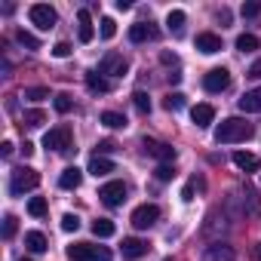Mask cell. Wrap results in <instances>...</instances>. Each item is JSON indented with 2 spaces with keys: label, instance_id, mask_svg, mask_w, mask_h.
I'll use <instances>...</instances> for the list:
<instances>
[{
  "label": "cell",
  "instance_id": "11",
  "mask_svg": "<svg viewBox=\"0 0 261 261\" xmlns=\"http://www.w3.org/2000/svg\"><path fill=\"white\" fill-rule=\"evenodd\" d=\"M200 258H203V261H233V249H230L227 243H212V246L203 249Z\"/></svg>",
  "mask_w": 261,
  "mask_h": 261
},
{
  "label": "cell",
  "instance_id": "34",
  "mask_svg": "<svg viewBox=\"0 0 261 261\" xmlns=\"http://www.w3.org/2000/svg\"><path fill=\"white\" fill-rule=\"evenodd\" d=\"M43 120H46V114L43 111H25V126H43Z\"/></svg>",
  "mask_w": 261,
  "mask_h": 261
},
{
  "label": "cell",
  "instance_id": "48",
  "mask_svg": "<svg viewBox=\"0 0 261 261\" xmlns=\"http://www.w3.org/2000/svg\"><path fill=\"white\" fill-rule=\"evenodd\" d=\"M163 261H172V258H163Z\"/></svg>",
  "mask_w": 261,
  "mask_h": 261
},
{
  "label": "cell",
  "instance_id": "39",
  "mask_svg": "<svg viewBox=\"0 0 261 261\" xmlns=\"http://www.w3.org/2000/svg\"><path fill=\"white\" fill-rule=\"evenodd\" d=\"M172 175H175V172H172L169 163H160V166H157V178H160V181H169Z\"/></svg>",
  "mask_w": 261,
  "mask_h": 261
},
{
  "label": "cell",
  "instance_id": "29",
  "mask_svg": "<svg viewBox=\"0 0 261 261\" xmlns=\"http://www.w3.org/2000/svg\"><path fill=\"white\" fill-rule=\"evenodd\" d=\"M163 108H166V111H181V108H185V95H181V92H169V95L163 98Z\"/></svg>",
  "mask_w": 261,
  "mask_h": 261
},
{
  "label": "cell",
  "instance_id": "24",
  "mask_svg": "<svg viewBox=\"0 0 261 261\" xmlns=\"http://www.w3.org/2000/svg\"><path fill=\"white\" fill-rule=\"evenodd\" d=\"M114 230H117V227H114V221H108V218H95V221H92V233L101 237V240H105V237H114Z\"/></svg>",
  "mask_w": 261,
  "mask_h": 261
},
{
  "label": "cell",
  "instance_id": "14",
  "mask_svg": "<svg viewBox=\"0 0 261 261\" xmlns=\"http://www.w3.org/2000/svg\"><path fill=\"white\" fill-rule=\"evenodd\" d=\"M191 120H194L200 129H206V126H212V120H215V108H212V105H197V108H191Z\"/></svg>",
  "mask_w": 261,
  "mask_h": 261
},
{
  "label": "cell",
  "instance_id": "33",
  "mask_svg": "<svg viewBox=\"0 0 261 261\" xmlns=\"http://www.w3.org/2000/svg\"><path fill=\"white\" fill-rule=\"evenodd\" d=\"M16 230H19V218H16V215H7V218H4V240H13Z\"/></svg>",
  "mask_w": 261,
  "mask_h": 261
},
{
  "label": "cell",
  "instance_id": "26",
  "mask_svg": "<svg viewBox=\"0 0 261 261\" xmlns=\"http://www.w3.org/2000/svg\"><path fill=\"white\" fill-rule=\"evenodd\" d=\"M16 40H19L25 49H40V40H37L31 31H25V28H19V31H16Z\"/></svg>",
  "mask_w": 261,
  "mask_h": 261
},
{
  "label": "cell",
  "instance_id": "32",
  "mask_svg": "<svg viewBox=\"0 0 261 261\" xmlns=\"http://www.w3.org/2000/svg\"><path fill=\"white\" fill-rule=\"evenodd\" d=\"M25 98L28 101H43V98H49V89L46 86H31V89H25Z\"/></svg>",
  "mask_w": 261,
  "mask_h": 261
},
{
  "label": "cell",
  "instance_id": "7",
  "mask_svg": "<svg viewBox=\"0 0 261 261\" xmlns=\"http://www.w3.org/2000/svg\"><path fill=\"white\" fill-rule=\"evenodd\" d=\"M98 74H111V77H123L126 74V59L120 53H105L101 65H98Z\"/></svg>",
  "mask_w": 261,
  "mask_h": 261
},
{
  "label": "cell",
  "instance_id": "36",
  "mask_svg": "<svg viewBox=\"0 0 261 261\" xmlns=\"http://www.w3.org/2000/svg\"><path fill=\"white\" fill-rule=\"evenodd\" d=\"M77 227H80V218H77V215H71V212H68V215H65V218H62V230H68V233H74V230H77Z\"/></svg>",
  "mask_w": 261,
  "mask_h": 261
},
{
  "label": "cell",
  "instance_id": "35",
  "mask_svg": "<svg viewBox=\"0 0 261 261\" xmlns=\"http://www.w3.org/2000/svg\"><path fill=\"white\" fill-rule=\"evenodd\" d=\"M114 34H117V22H114V19H101V37L111 40Z\"/></svg>",
  "mask_w": 261,
  "mask_h": 261
},
{
  "label": "cell",
  "instance_id": "44",
  "mask_svg": "<svg viewBox=\"0 0 261 261\" xmlns=\"http://www.w3.org/2000/svg\"><path fill=\"white\" fill-rule=\"evenodd\" d=\"M0 154H4V157H13V142H4V145H0Z\"/></svg>",
  "mask_w": 261,
  "mask_h": 261
},
{
  "label": "cell",
  "instance_id": "4",
  "mask_svg": "<svg viewBox=\"0 0 261 261\" xmlns=\"http://www.w3.org/2000/svg\"><path fill=\"white\" fill-rule=\"evenodd\" d=\"M43 145L59 151V154H68L71 151V129L68 126H59V129H49V133L43 136Z\"/></svg>",
  "mask_w": 261,
  "mask_h": 261
},
{
  "label": "cell",
  "instance_id": "23",
  "mask_svg": "<svg viewBox=\"0 0 261 261\" xmlns=\"http://www.w3.org/2000/svg\"><path fill=\"white\" fill-rule=\"evenodd\" d=\"M25 246H28L31 252H46V237H43L40 230H28V233H25Z\"/></svg>",
  "mask_w": 261,
  "mask_h": 261
},
{
  "label": "cell",
  "instance_id": "1",
  "mask_svg": "<svg viewBox=\"0 0 261 261\" xmlns=\"http://www.w3.org/2000/svg\"><path fill=\"white\" fill-rule=\"evenodd\" d=\"M252 136V126L240 117H227L218 129H215V142L218 145H233V142H246Z\"/></svg>",
  "mask_w": 261,
  "mask_h": 261
},
{
  "label": "cell",
  "instance_id": "41",
  "mask_svg": "<svg viewBox=\"0 0 261 261\" xmlns=\"http://www.w3.org/2000/svg\"><path fill=\"white\" fill-rule=\"evenodd\" d=\"M246 77H255V80L261 77V59H255V62H252V68H249V74H246Z\"/></svg>",
  "mask_w": 261,
  "mask_h": 261
},
{
  "label": "cell",
  "instance_id": "12",
  "mask_svg": "<svg viewBox=\"0 0 261 261\" xmlns=\"http://www.w3.org/2000/svg\"><path fill=\"white\" fill-rule=\"evenodd\" d=\"M148 249H151V246H148L145 240H139V237H126V240H123V258H129V261L148 255Z\"/></svg>",
  "mask_w": 261,
  "mask_h": 261
},
{
  "label": "cell",
  "instance_id": "18",
  "mask_svg": "<svg viewBox=\"0 0 261 261\" xmlns=\"http://www.w3.org/2000/svg\"><path fill=\"white\" fill-rule=\"evenodd\" d=\"M77 22H80V43H92V37H95V28H92V19H89V10H80L77 13Z\"/></svg>",
  "mask_w": 261,
  "mask_h": 261
},
{
  "label": "cell",
  "instance_id": "15",
  "mask_svg": "<svg viewBox=\"0 0 261 261\" xmlns=\"http://www.w3.org/2000/svg\"><path fill=\"white\" fill-rule=\"evenodd\" d=\"M154 37H157V28L148 25V22H139V25L129 28V40L133 43H145V40H154Z\"/></svg>",
  "mask_w": 261,
  "mask_h": 261
},
{
  "label": "cell",
  "instance_id": "31",
  "mask_svg": "<svg viewBox=\"0 0 261 261\" xmlns=\"http://www.w3.org/2000/svg\"><path fill=\"white\" fill-rule=\"evenodd\" d=\"M53 105H56V111H59V114H68V111H71V108H74V98H71V95H68V92H59V95H56V101H53Z\"/></svg>",
  "mask_w": 261,
  "mask_h": 261
},
{
  "label": "cell",
  "instance_id": "45",
  "mask_svg": "<svg viewBox=\"0 0 261 261\" xmlns=\"http://www.w3.org/2000/svg\"><path fill=\"white\" fill-rule=\"evenodd\" d=\"M22 154H25V157H31V154H34V145H31V142H25V145H22Z\"/></svg>",
  "mask_w": 261,
  "mask_h": 261
},
{
  "label": "cell",
  "instance_id": "22",
  "mask_svg": "<svg viewBox=\"0 0 261 261\" xmlns=\"http://www.w3.org/2000/svg\"><path fill=\"white\" fill-rule=\"evenodd\" d=\"M89 172H92L95 178H98V175H108V172H114V163H111L108 157H98V154H95V157L89 160Z\"/></svg>",
  "mask_w": 261,
  "mask_h": 261
},
{
  "label": "cell",
  "instance_id": "37",
  "mask_svg": "<svg viewBox=\"0 0 261 261\" xmlns=\"http://www.w3.org/2000/svg\"><path fill=\"white\" fill-rule=\"evenodd\" d=\"M246 19H255L258 13H261V4H258V0H252V4H243V10H240Z\"/></svg>",
  "mask_w": 261,
  "mask_h": 261
},
{
  "label": "cell",
  "instance_id": "3",
  "mask_svg": "<svg viewBox=\"0 0 261 261\" xmlns=\"http://www.w3.org/2000/svg\"><path fill=\"white\" fill-rule=\"evenodd\" d=\"M68 258L71 261H111V252L92 243H74L68 246Z\"/></svg>",
  "mask_w": 261,
  "mask_h": 261
},
{
  "label": "cell",
  "instance_id": "5",
  "mask_svg": "<svg viewBox=\"0 0 261 261\" xmlns=\"http://www.w3.org/2000/svg\"><path fill=\"white\" fill-rule=\"evenodd\" d=\"M28 16H31V22L40 28V31H49V28H56V10L49 7V4H34L31 10H28Z\"/></svg>",
  "mask_w": 261,
  "mask_h": 261
},
{
  "label": "cell",
  "instance_id": "10",
  "mask_svg": "<svg viewBox=\"0 0 261 261\" xmlns=\"http://www.w3.org/2000/svg\"><path fill=\"white\" fill-rule=\"evenodd\" d=\"M145 151H148L151 157L163 160V163L175 160V148H172V145H166V142H154V139H145Z\"/></svg>",
  "mask_w": 261,
  "mask_h": 261
},
{
  "label": "cell",
  "instance_id": "17",
  "mask_svg": "<svg viewBox=\"0 0 261 261\" xmlns=\"http://www.w3.org/2000/svg\"><path fill=\"white\" fill-rule=\"evenodd\" d=\"M237 105H240V111H246V114H258V111H261V86H258V89H249Z\"/></svg>",
  "mask_w": 261,
  "mask_h": 261
},
{
  "label": "cell",
  "instance_id": "38",
  "mask_svg": "<svg viewBox=\"0 0 261 261\" xmlns=\"http://www.w3.org/2000/svg\"><path fill=\"white\" fill-rule=\"evenodd\" d=\"M71 53H74V49H71V43H65V40H62V43H56V46H53V56H59V59H68V56H71Z\"/></svg>",
  "mask_w": 261,
  "mask_h": 261
},
{
  "label": "cell",
  "instance_id": "28",
  "mask_svg": "<svg viewBox=\"0 0 261 261\" xmlns=\"http://www.w3.org/2000/svg\"><path fill=\"white\" fill-rule=\"evenodd\" d=\"M133 105H136L139 114H148V111H151V98H148V92H142V89L133 92Z\"/></svg>",
  "mask_w": 261,
  "mask_h": 261
},
{
  "label": "cell",
  "instance_id": "30",
  "mask_svg": "<svg viewBox=\"0 0 261 261\" xmlns=\"http://www.w3.org/2000/svg\"><path fill=\"white\" fill-rule=\"evenodd\" d=\"M28 212H31L34 218H43V215H46V200H43V197H31V200H28Z\"/></svg>",
  "mask_w": 261,
  "mask_h": 261
},
{
  "label": "cell",
  "instance_id": "6",
  "mask_svg": "<svg viewBox=\"0 0 261 261\" xmlns=\"http://www.w3.org/2000/svg\"><path fill=\"white\" fill-rule=\"evenodd\" d=\"M98 197H101L105 206H120V203L126 200V185H123V181H108V185H101Z\"/></svg>",
  "mask_w": 261,
  "mask_h": 261
},
{
  "label": "cell",
  "instance_id": "27",
  "mask_svg": "<svg viewBox=\"0 0 261 261\" xmlns=\"http://www.w3.org/2000/svg\"><path fill=\"white\" fill-rule=\"evenodd\" d=\"M237 49L240 53H255L258 49V37L255 34H240L237 37Z\"/></svg>",
  "mask_w": 261,
  "mask_h": 261
},
{
  "label": "cell",
  "instance_id": "47",
  "mask_svg": "<svg viewBox=\"0 0 261 261\" xmlns=\"http://www.w3.org/2000/svg\"><path fill=\"white\" fill-rule=\"evenodd\" d=\"M255 255H258V261H261V246H258V249H255Z\"/></svg>",
  "mask_w": 261,
  "mask_h": 261
},
{
  "label": "cell",
  "instance_id": "19",
  "mask_svg": "<svg viewBox=\"0 0 261 261\" xmlns=\"http://www.w3.org/2000/svg\"><path fill=\"white\" fill-rule=\"evenodd\" d=\"M86 89H89L92 95H105V92L111 89V83H108L98 71H89V74H86Z\"/></svg>",
  "mask_w": 261,
  "mask_h": 261
},
{
  "label": "cell",
  "instance_id": "21",
  "mask_svg": "<svg viewBox=\"0 0 261 261\" xmlns=\"http://www.w3.org/2000/svg\"><path fill=\"white\" fill-rule=\"evenodd\" d=\"M185 22H188V16H185L181 10H172V13L166 16V28H169V34L181 37V34H185Z\"/></svg>",
  "mask_w": 261,
  "mask_h": 261
},
{
  "label": "cell",
  "instance_id": "9",
  "mask_svg": "<svg viewBox=\"0 0 261 261\" xmlns=\"http://www.w3.org/2000/svg\"><path fill=\"white\" fill-rule=\"evenodd\" d=\"M160 218V209L154 206V203H145V206H139L136 212H133V224L139 227V230H145V227H151L154 221Z\"/></svg>",
  "mask_w": 261,
  "mask_h": 261
},
{
  "label": "cell",
  "instance_id": "20",
  "mask_svg": "<svg viewBox=\"0 0 261 261\" xmlns=\"http://www.w3.org/2000/svg\"><path fill=\"white\" fill-rule=\"evenodd\" d=\"M80 181H83V172H80L77 166H68V169L59 175V185H62L65 191H74V188H80Z\"/></svg>",
  "mask_w": 261,
  "mask_h": 261
},
{
  "label": "cell",
  "instance_id": "49",
  "mask_svg": "<svg viewBox=\"0 0 261 261\" xmlns=\"http://www.w3.org/2000/svg\"><path fill=\"white\" fill-rule=\"evenodd\" d=\"M22 261H28V258H22Z\"/></svg>",
  "mask_w": 261,
  "mask_h": 261
},
{
  "label": "cell",
  "instance_id": "43",
  "mask_svg": "<svg viewBox=\"0 0 261 261\" xmlns=\"http://www.w3.org/2000/svg\"><path fill=\"white\" fill-rule=\"evenodd\" d=\"M160 62H163V65H175V62H178V59H175V56H172V53H160Z\"/></svg>",
  "mask_w": 261,
  "mask_h": 261
},
{
  "label": "cell",
  "instance_id": "25",
  "mask_svg": "<svg viewBox=\"0 0 261 261\" xmlns=\"http://www.w3.org/2000/svg\"><path fill=\"white\" fill-rule=\"evenodd\" d=\"M101 123H105L108 129H123V126H126V117L117 114V111H105V114H101Z\"/></svg>",
  "mask_w": 261,
  "mask_h": 261
},
{
  "label": "cell",
  "instance_id": "8",
  "mask_svg": "<svg viewBox=\"0 0 261 261\" xmlns=\"http://www.w3.org/2000/svg\"><path fill=\"white\" fill-rule=\"evenodd\" d=\"M203 86H206V92H224V89L230 86V74H227L224 68H212V71L203 77Z\"/></svg>",
  "mask_w": 261,
  "mask_h": 261
},
{
  "label": "cell",
  "instance_id": "16",
  "mask_svg": "<svg viewBox=\"0 0 261 261\" xmlns=\"http://www.w3.org/2000/svg\"><path fill=\"white\" fill-rule=\"evenodd\" d=\"M197 49L200 53H206V56H212V53H221V37L218 34H197Z\"/></svg>",
  "mask_w": 261,
  "mask_h": 261
},
{
  "label": "cell",
  "instance_id": "13",
  "mask_svg": "<svg viewBox=\"0 0 261 261\" xmlns=\"http://www.w3.org/2000/svg\"><path fill=\"white\" fill-rule=\"evenodd\" d=\"M233 166L243 169V172H258V169H261V157H255V154H249V151H237V154H233Z\"/></svg>",
  "mask_w": 261,
  "mask_h": 261
},
{
  "label": "cell",
  "instance_id": "46",
  "mask_svg": "<svg viewBox=\"0 0 261 261\" xmlns=\"http://www.w3.org/2000/svg\"><path fill=\"white\" fill-rule=\"evenodd\" d=\"M129 7H133V4H129V0H117V10H120V13H126Z\"/></svg>",
  "mask_w": 261,
  "mask_h": 261
},
{
  "label": "cell",
  "instance_id": "40",
  "mask_svg": "<svg viewBox=\"0 0 261 261\" xmlns=\"http://www.w3.org/2000/svg\"><path fill=\"white\" fill-rule=\"evenodd\" d=\"M95 148H98V157H101V154H114V151H117V145H114V142H108V139H105V142H98Z\"/></svg>",
  "mask_w": 261,
  "mask_h": 261
},
{
  "label": "cell",
  "instance_id": "42",
  "mask_svg": "<svg viewBox=\"0 0 261 261\" xmlns=\"http://www.w3.org/2000/svg\"><path fill=\"white\" fill-rule=\"evenodd\" d=\"M181 200H185V203H191V200H194V181H191V185H185V191H181Z\"/></svg>",
  "mask_w": 261,
  "mask_h": 261
},
{
  "label": "cell",
  "instance_id": "2",
  "mask_svg": "<svg viewBox=\"0 0 261 261\" xmlns=\"http://www.w3.org/2000/svg\"><path fill=\"white\" fill-rule=\"evenodd\" d=\"M40 185V172L31 169V166H19L13 169V181H10V194L13 197H22L25 191H34Z\"/></svg>",
  "mask_w": 261,
  "mask_h": 261
}]
</instances>
